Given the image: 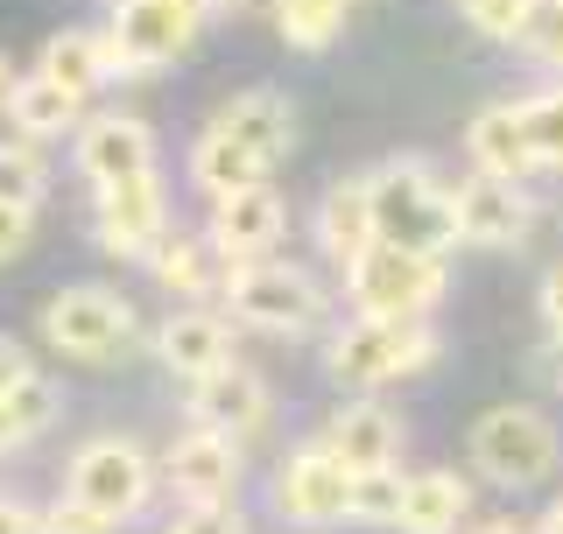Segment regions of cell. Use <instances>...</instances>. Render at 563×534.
<instances>
[{"mask_svg": "<svg viewBox=\"0 0 563 534\" xmlns=\"http://www.w3.org/2000/svg\"><path fill=\"white\" fill-rule=\"evenodd\" d=\"M366 183H374V219H380L387 246H409V254H451L457 246L451 183L422 163V155H395V163H380Z\"/></svg>", "mask_w": 563, "mask_h": 534, "instance_id": "6da1fadb", "label": "cell"}, {"mask_svg": "<svg viewBox=\"0 0 563 534\" xmlns=\"http://www.w3.org/2000/svg\"><path fill=\"white\" fill-rule=\"evenodd\" d=\"M437 359V331L430 316H352V324L331 331V380L339 387H360V394H374V387H395L422 372Z\"/></svg>", "mask_w": 563, "mask_h": 534, "instance_id": "7a4b0ae2", "label": "cell"}, {"mask_svg": "<svg viewBox=\"0 0 563 534\" xmlns=\"http://www.w3.org/2000/svg\"><path fill=\"white\" fill-rule=\"evenodd\" d=\"M472 465H479L493 486L528 492L563 465V436H556V422L542 415V408L507 401V408H486V415L472 422Z\"/></svg>", "mask_w": 563, "mask_h": 534, "instance_id": "3957f363", "label": "cell"}, {"mask_svg": "<svg viewBox=\"0 0 563 534\" xmlns=\"http://www.w3.org/2000/svg\"><path fill=\"white\" fill-rule=\"evenodd\" d=\"M444 289H451L444 254H409V246H387V240L345 267L352 316H430Z\"/></svg>", "mask_w": 563, "mask_h": 534, "instance_id": "277c9868", "label": "cell"}, {"mask_svg": "<svg viewBox=\"0 0 563 534\" xmlns=\"http://www.w3.org/2000/svg\"><path fill=\"white\" fill-rule=\"evenodd\" d=\"M155 478H163V465H155L134 436H92V443H78V457H70L64 492L78 507H92L99 521L120 527L155 500Z\"/></svg>", "mask_w": 563, "mask_h": 534, "instance_id": "5b68a950", "label": "cell"}, {"mask_svg": "<svg viewBox=\"0 0 563 534\" xmlns=\"http://www.w3.org/2000/svg\"><path fill=\"white\" fill-rule=\"evenodd\" d=\"M225 310L246 331H268V337H303L317 316H324V289H317L310 267L296 260H246L225 275Z\"/></svg>", "mask_w": 563, "mask_h": 534, "instance_id": "8992f818", "label": "cell"}, {"mask_svg": "<svg viewBox=\"0 0 563 534\" xmlns=\"http://www.w3.org/2000/svg\"><path fill=\"white\" fill-rule=\"evenodd\" d=\"M43 345L64 352L78 366H99V359H120L134 345V302L99 289V281H78V289H57L43 302Z\"/></svg>", "mask_w": 563, "mask_h": 534, "instance_id": "52a82bcc", "label": "cell"}, {"mask_svg": "<svg viewBox=\"0 0 563 534\" xmlns=\"http://www.w3.org/2000/svg\"><path fill=\"white\" fill-rule=\"evenodd\" d=\"M205 14L190 0H120L113 22H106V43H113V70L120 78H148V70L176 64L190 43H198Z\"/></svg>", "mask_w": 563, "mask_h": 534, "instance_id": "ba28073f", "label": "cell"}, {"mask_svg": "<svg viewBox=\"0 0 563 534\" xmlns=\"http://www.w3.org/2000/svg\"><path fill=\"white\" fill-rule=\"evenodd\" d=\"M92 225H99V246L120 260H148L155 246L169 240V190L163 176H128V183H106L92 190Z\"/></svg>", "mask_w": 563, "mask_h": 534, "instance_id": "9c48e42d", "label": "cell"}, {"mask_svg": "<svg viewBox=\"0 0 563 534\" xmlns=\"http://www.w3.org/2000/svg\"><path fill=\"white\" fill-rule=\"evenodd\" d=\"M275 507L289 513L296 527H339L352 513V471L324 443H303V450H289L282 471H275Z\"/></svg>", "mask_w": 563, "mask_h": 534, "instance_id": "30bf717a", "label": "cell"}, {"mask_svg": "<svg viewBox=\"0 0 563 534\" xmlns=\"http://www.w3.org/2000/svg\"><path fill=\"white\" fill-rule=\"evenodd\" d=\"M163 478H169V492L184 507H233V492H240V436L198 430V422H190V430L169 443Z\"/></svg>", "mask_w": 563, "mask_h": 534, "instance_id": "8fae6325", "label": "cell"}, {"mask_svg": "<svg viewBox=\"0 0 563 534\" xmlns=\"http://www.w3.org/2000/svg\"><path fill=\"white\" fill-rule=\"evenodd\" d=\"M70 163L92 190L106 183H128V176L155 169V134L141 113H85V127L70 134Z\"/></svg>", "mask_w": 563, "mask_h": 534, "instance_id": "7c38bea8", "label": "cell"}, {"mask_svg": "<svg viewBox=\"0 0 563 534\" xmlns=\"http://www.w3.org/2000/svg\"><path fill=\"white\" fill-rule=\"evenodd\" d=\"M451 204H457V240H465V246H521L528 225H536L528 190L507 183V176H479V169H472L465 183H451Z\"/></svg>", "mask_w": 563, "mask_h": 534, "instance_id": "4fadbf2b", "label": "cell"}, {"mask_svg": "<svg viewBox=\"0 0 563 534\" xmlns=\"http://www.w3.org/2000/svg\"><path fill=\"white\" fill-rule=\"evenodd\" d=\"M211 246L225 254V267H246V260H275L282 233H289V211H282L275 183H254V190H233V198L211 204Z\"/></svg>", "mask_w": 563, "mask_h": 534, "instance_id": "5bb4252c", "label": "cell"}, {"mask_svg": "<svg viewBox=\"0 0 563 534\" xmlns=\"http://www.w3.org/2000/svg\"><path fill=\"white\" fill-rule=\"evenodd\" d=\"M155 359H163L176 380H211V372L233 366V324H225L219 310H205V302H184V310L163 316V331H155Z\"/></svg>", "mask_w": 563, "mask_h": 534, "instance_id": "9a60e30c", "label": "cell"}, {"mask_svg": "<svg viewBox=\"0 0 563 534\" xmlns=\"http://www.w3.org/2000/svg\"><path fill=\"white\" fill-rule=\"evenodd\" d=\"M324 443L331 457L352 471V478H366V471H395V457H401V422L387 415L380 401H345V408H331V422H324Z\"/></svg>", "mask_w": 563, "mask_h": 534, "instance_id": "2e32d148", "label": "cell"}, {"mask_svg": "<svg viewBox=\"0 0 563 534\" xmlns=\"http://www.w3.org/2000/svg\"><path fill=\"white\" fill-rule=\"evenodd\" d=\"M211 127H225L246 155H254V163L275 169L282 155L296 148V105L282 99L275 85H246V92H233L219 113H211Z\"/></svg>", "mask_w": 563, "mask_h": 534, "instance_id": "e0dca14e", "label": "cell"}, {"mask_svg": "<svg viewBox=\"0 0 563 534\" xmlns=\"http://www.w3.org/2000/svg\"><path fill=\"white\" fill-rule=\"evenodd\" d=\"M268 408H275V394H268V380H261L254 366H225V372H211V380H198L190 387V422L198 430H225V436H254L261 422H268Z\"/></svg>", "mask_w": 563, "mask_h": 534, "instance_id": "ac0fdd59", "label": "cell"}, {"mask_svg": "<svg viewBox=\"0 0 563 534\" xmlns=\"http://www.w3.org/2000/svg\"><path fill=\"white\" fill-rule=\"evenodd\" d=\"M317 246L339 267H352L366 246H380V219H374V183L366 176H339L317 198Z\"/></svg>", "mask_w": 563, "mask_h": 534, "instance_id": "d6986e66", "label": "cell"}, {"mask_svg": "<svg viewBox=\"0 0 563 534\" xmlns=\"http://www.w3.org/2000/svg\"><path fill=\"white\" fill-rule=\"evenodd\" d=\"M465 155L479 176H507V183H528L536 176V148H528V127H521V105H486V113H472L465 127Z\"/></svg>", "mask_w": 563, "mask_h": 534, "instance_id": "ffe728a7", "label": "cell"}, {"mask_svg": "<svg viewBox=\"0 0 563 534\" xmlns=\"http://www.w3.org/2000/svg\"><path fill=\"white\" fill-rule=\"evenodd\" d=\"M148 275L163 281L169 296H225V275H233V267L211 246V233H169L148 254Z\"/></svg>", "mask_w": 563, "mask_h": 534, "instance_id": "44dd1931", "label": "cell"}, {"mask_svg": "<svg viewBox=\"0 0 563 534\" xmlns=\"http://www.w3.org/2000/svg\"><path fill=\"white\" fill-rule=\"evenodd\" d=\"M43 78H57L70 99H92L106 78H120L113 70V43H106V29H57L43 43Z\"/></svg>", "mask_w": 563, "mask_h": 534, "instance_id": "7402d4cb", "label": "cell"}, {"mask_svg": "<svg viewBox=\"0 0 563 534\" xmlns=\"http://www.w3.org/2000/svg\"><path fill=\"white\" fill-rule=\"evenodd\" d=\"M8 120L22 127V141H57V134L85 127V99H70L43 70H22V78L8 85Z\"/></svg>", "mask_w": 563, "mask_h": 534, "instance_id": "603a6c76", "label": "cell"}, {"mask_svg": "<svg viewBox=\"0 0 563 534\" xmlns=\"http://www.w3.org/2000/svg\"><path fill=\"white\" fill-rule=\"evenodd\" d=\"M472 521V486L457 471H416L401 492V521L395 534H457Z\"/></svg>", "mask_w": 563, "mask_h": 534, "instance_id": "cb8c5ba5", "label": "cell"}, {"mask_svg": "<svg viewBox=\"0 0 563 534\" xmlns=\"http://www.w3.org/2000/svg\"><path fill=\"white\" fill-rule=\"evenodd\" d=\"M190 183L219 204V198H233V190L268 183V163H254V155H246L225 127H205L198 141H190Z\"/></svg>", "mask_w": 563, "mask_h": 534, "instance_id": "d4e9b609", "label": "cell"}, {"mask_svg": "<svg viewBox=\"0 0 563 534\" xmlns=\"http://www.w3.org/2000/svg\"><path fill=\"white\" fill-rule=\"evenodd\" d=\"M49 422H57V380H49V372H29L22 387H8V394H0V457L29 450Z\"/></svg>", "mask_w": 563, "mask_h": 534, "instance_id": "484cf974", "label": "cell"}, {"mask_svg": "<svg viewBox=\"0 0 563 534\" xmlns=\"http://www.w3.org/2000/svg\"><path fill=\"white\" fill-rule=\"evenodd\" d=\"M352 0H275V35L289 49H331L345 35Z\"/></svg>", "mask_w": 563, "mask_h": 534, "instance_id": "4316f807", "label": "cell"}, {"mask_svg": "<svg viewBox=\"0 0 563 534\" xmlns=\"http://www.w3.org/2000/svg\"><path fill=\"white\" fill-rule=\"evenodd\" d=\"M49 198V163H43V148L35 141H0V204H22V211H35Z\"/></svg>", "mask_w": 563, "mask_h": 534, "instance_id": "83f0119b", "label": "cell"}, {"mask_svg": "<svg viewBox=\"0 0 563 534\" xmlns=\"http://www.w3.org/2000/svg\"><path fill=\"white\" fill-rule=\"evenodd\" d=\"M515 105H521L528 148H536V169H563V85H550V92H528Z\"/></svg>", "mask_w": 563, "mask_h": 534, "instance_id": "f1b7e54d", "label": "cell"}, {"mask_svg": "<svg viewBox=\"0 0 563 534\" xmlns=\"http://www.w3.org/2000/svg\"><path fill=\"white\" fill-rule=\"evenodd\" d=\"M401 492H409V478H401V471H366V478H352V513H345V521H360V527H395V521H401Z\"/></svg>", "mask_w": 563, "mask_h": 534, "instance_id": "f546056e", "label": "cell"}, {"mask_svg": "<svg viewBox=\"0 0 563 534\" xmlns=\"http://www.w3.org/2000/svg\"><path fill=\"white\" fill-rule=\"evenodd\" d=\"M528 14H536V0H465V22L493 43H521Z\"/></svg>", "mask_w": 563, "mask_h": 534, "instance_id": "4dcf8cb0", "label": "cell"}, {"mask_svg": "<svg viewBox=\"0 0 563 534\" xmlns=\"http://www.w3.org/2000/svg\"><path fill=\"white\" fill-rule=\"evenodd\" d=\"M521 49L536 64L563 70V0H536V14H528V29H521Z\"/></svg>", "mask_w": 563, "mask_h": 534, "instance_id": "1f68e13d", "label": "cell"}, {"mask_svg": "<svg viewBox=\"0 0 563 534\" xmlns=\"http://www.w3.org/2000/svg\"><path fill=\"white\" fill-rule=\"evenodd\" d=\"M35 534H113V521H99L92 507H78V500L64 492L57 507H43V513H35Z\"/></svg>", "mask_w": 563, "mask_h": 534, "instance_id": "d6a6232c", "label": "cell"}, {"mask_svg": "<svg viewBox=\"0 0 563 534\" xmlns=\"http://www.w3.org/2000/svg\"><path fill=\"white\" fill-rule=\"evenodd\" d=\"M176 534H246V521L233 507H190L184 521H176Z\"/></svg>", "mask_w": 563, "mask_h": 534, "instance_id": "836d02e7", "label": "cell"}, {"mask_svg": "<svg viewBox=\"0 0 563 534\" xmlns=\"http://www.w3.org/2000/svg\"><path fill=\"white\" fill-rule=\"evenodd\" d=\"M29 233H35V211H22V204H0V267H8V260L29 246Z\"/></svg>", "mask_w": 563, "mask_h": 534, "instance_id": "e575fe53", "label": "cell"}, {"mask_svg": "<svg viewBox=\"0 0 563 534\" xmlns=\"http://www.w3.org/2000/svg\"><path fill=\"white\" fill-rule=\"evenodd\" d=\"M29 372H35V359L22 352V337H14V331H0V394H8V387H22Z\"/></svg>", "mask_w": 563, "mask_h": 534, "instance_id": "d590c367", "label": "cell"}, {"mask_svg": "<svg viewBox=\"0 0 563 534\" xmlns=\"http://www.w3.org/2000/svg\"><path fill=\"white\" fill-rule=\"evenodd\" d=\"M542 324H550V337H563V260L542 275Z\"/></svg>", "mask_w": 563, "mask_h": 534, "instance_id": "8d00e7d4", "label": "cell"}, {"mask_svg": "<svg viewBox=\"0 0 563 534\" xmlns=\"http://www.w3.org/2000/svg\"><path fill=\"white\" fill-rule=\"evenodd\" d=\"M0 534H35V513L14 507V500H0Z\"/></svg>", "mask_w": 563, "mask_h": 534, "instance_id": "74e56055", "label": "cell"}, {"mask_svg": "<svg viewBox=\"0 0 563 534\" xmlns=\"http://www.w3.org/2000/svg\"><path fill=\"white\" fill-rule=\"evenodd\" d=\"M465 534H528L521 521H479V527H465Z\"/></svg>", "mask_w": 563, "mask_h": 534, "instance_id": "f35d334b", "label": "cell"}, {"mask_svg": "<svg viewBox=\"0 0 563 534\" xmlns=\"http://www.w3.org/2000/svg\"><path fill=\"white\" fill-rule=\"evenodd\" d=\"M190 8H198V14H205V22H211V14H233V8H240V0H190Z\"/></svg>", "mask_w": 563, "mask_h": 534, "instance_id": "ab89813d", "label": "cell"}, {"mask_svg": "<svg viewBox=\"0 0 563 534\" xmlns=\"http://www.w3.org/2000/svg\"><path fill=\"white\" fill-rule=\"evenodd\" d=\"M536 534H563V500H556L550 513H542V527H536Z\"/></svg>", "mask_w": 563, "mask_h": 534, "instance_id": "60d3db41", "label": "cell"}, {"mask_svg": "<svg viewBox=\"0 0 563 534\" xmlns=\"http://www.w3.org/2000/svg\"><path fill=\"white\" fill-rule=\"evenodd\" d=\"M550 380L563 387V337H556V359H550Z\"/></svg>", "mask_w": 563, "mask_h": 534, "instance_id": "b9f144b4", "label": "cell"}, {"mask_svg": "<svg viewBox=\"0 0 563 534\" xmlns=\"http://www.w3.org/2000/svg\"><path fill=\"white\" fill-rule=\"evenodd\" d=\"M8 85H14V78H8V57H0V105H8Z\"/></svg>", "mask_w": 563, "mask_h": 534, "instance_id": "7bdbcfd3", "label": "cell"}, {"mask_svg": "<svg viewBox=\"0 0 563 534\" xmlns=\"http://www.w3.org/2000/svg\"><path fill=\"white\" fill-rule=\"evenodd\" d=\"M163 534H176V527H163Z\"/></svg>", "mask_w": 563, "mask_h": 534, "instance_id": "ee69618b", "label": "cell"}, {"mask_svg": "<svg viewBox=\"0 0 563 534\" xmlns=\"http://www.w3.org/2000/svg\"><path fill=\"white\" fill-rule=\"evenodd\" d=\"M457 8H465V0H457Z\"/></svg>", "mask_w": 563, "mask_h": 534, "instance_id": "f6af8a7d", "label": "cell"}, {"mask_svg": "<svg viewBox=\"0 0 563 534\" xmlns=\"http://www.w3.org/2000/svg\"><path fill=\"white\" fill-rule=\"evenodd\" d=\"M113 8H120V0H113Z\"/></svg>", "mask_w": 563, "mask_h": 534, "instance_id": "bcb514c9", "label": "cell"}]
</instances>
